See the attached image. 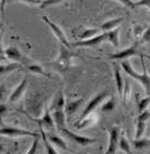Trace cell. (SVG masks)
Wrapping results in <instances>:
<instances>
[{
	"label": "cell",
	"mask_w": 150,
	"mask_h": 154,
	"mask_svg": "<svg viewBox=\"0 0 150 154\" xmlns=\"http://www.w3.org/2000/svg\"><path fill=\"white\" fill-rule=\"evenodd\" d=\"M97 122H98V116L95 115V113H91V115H88L87 117L80 119L76 124V127L79 128V130H82V128H85V127H88V126L93 125Z\"/></svg>",
	"instance_id": "obj_18"
},
{
	"label": "cell",
	"mask_w": 150,
	"mask_h": 154,
	"mask_svg": "<svg viewBox=\"0 0 150 154\" xmlns=\"http://www.w3.org/2000/svg\"><path fill=\"white\" fill-rule=\"evenodd\" d=\"M59 48H61V53H59V56H58V60H57V64H59L62 67H68L72 54L69 51V48H66L65 46H63V45H61Z\"/></svg>",
	"instance_id": "obj_16"
},
{
	"label": "cell",
	"mask_w": 150,
	"mask_h": 154,
	"mask_svg": "<svg viewBox=\"0 0 150 154\" xmlns=\"http://www.w3.org/2000/svg\"><path fill=\"white\" fill-rule=\"evenodd\" d=\"M43 19V21L47 23L48 26L50 27V29L52 30V33L55 34V36H56L57 38H58V41L61 42V45H63V46H65L66 48L71 49V45L69 43V41H68V38H66L65 34H64V32L62 30V29L59 28L58 26H57L56 23H54V22H51V20L49 19L48 17H43L42 18Z\"/></svg>",
	"instance_id": "obj_8"
},
{
	"label": "cell",
	"mask_w": 150,
	"mask_h": 154,
	"mask_svg": "<svg viewBox=\"0 0 150 154\" xmlns=\"http://www.w3.org/2000/svg\"><path fill=\"white\" fill-rule=\"evenodd\" d=\"M131 143H133V145H134V147H135V148H137V149H139V148L141 149V148L149 147L150 146V140L149 139L143 138V137L140 138V139H134Z\"/></svg>",
	"instance_id": "obj_27"
},
{
	"label": "cell",
	"mask_w": 150,
	"mask_h": 154,
	"mask_svg": "<svg viewBox=\"0 0 150 154\" xmlns=\"http://www.w3.org/2000/svg\"><path fill=\"white\" fill-rule=\"evenodd\" d=\"M119 35H120V28H119V27H116V28L107 32V41H108L110 43H112L115 48H118V47H119V43H120V41H119Z\"/></svg>",
	"instance_id": "obj_20"
},
{
	"label": "cell",
	"mask_w": 150,
	"mask_h": 154,
	"mask_svg": "<svg viewBox=\"0 0 150 154\" xmlns=\"http://www.w3.org/2000/svg\"><path fill=\"white\" fill-rule=\"evenodd\" d=\"M48 140H49L52 145H55V146H57V147H59V148L64 149V151H68V149H69V147H68L66 143L62 139V138H61V137H58V135L49 134L48 135Z\"/></svg>",
	"instance_id": "obj_22"
},
{
	"label": "cell",
	"mask_w": 150,
	"mask_h": 154,
	"mask_svg": "<svg viewBox=\"0 0 150 154\" xmlns=\"http://www.w3.org/2000/svg\"><path fill=\"white\" fill-rule=\"evenodd\" d=\"M33 120L36 122L38 124V127H42V128L44 127V128H47V130H51V128H54V126H55L52 116H51V112L49 111V109H47V110L44 111V113H43V116H42L41 118H38V119L33 118Z\"/></svg>",
	"instance_id": "obj_11"
},
{
	"label": "cell",
	"mask_w": 150,
	"mask_h": 154,
	"mask_svg": "<svg viewBox=\"0 0 150 154\" xmlns=\"http://www.w3.org/2000/svg\"><path fill=\"white\" fill-rule=\"evenodd\" d=\"M61 132L63 133V135H65L69 140H71L72 143H75L77 145H80V146H88V145H92L94 143H97V140L93 139V138H88V137H84V135L76 134L74 132H71L70 130H68L66 127L62 128Z\"/></svg>",
	"instance_id": "obj_4"
},
{
	"label": "cell",
	"mask_w": 150,
	"mask_h": 154,
	"mask_svg": "<svg viewBox=\"0 0 150 154\" xmlns=\"http://www.w3.org/2000/svg\"><path fill=\"white\" fill-rule=\"evenodd\" d=\"M2 27H4V25H2V22H0V30L2 29Z\"/></svg>",
	"instance_id": "obj_42"
},
{
	"label": "cell",
	"mask_w": 150,
	"mask_h": 154,
	"mask_svg": "<svg viewBox=\"0 0 150 154\" xmlns=\"http://www.w3.org/2000/svg\"><path fill=\"white\" fill-rule=\"evenodd\" d=\"M64 107H65V96H64L63 90L61 89L52 98L50 106H49V111L52 112L56 110H64Z\"/></svg>",
	"instance_id": "obj_10"
},
{
	"label": "cell",
	"mask_w": 150,
	"mask_h": 154,
	"mask_svg": "<svg viewBox=\"0 0 150 154\" xmlns=\"http://www.w3.org/2000/svg\"><path fill=\"white\" fill-rule=\"evenodd\" d=\"M141 62H142V68H143V72L142 74H139V72H136L134 70V68L131 67L129 61H122L120 66H121L122 69L124 70V72L128 76H130L131 78H134L137 82H140L141 84H142V87L144 88V90H146L147 96H150V75L147 71V68H146V64H144L143 57H141Z\"/></svg>",
	"instance_id": "obj_1"
},
{
	"label": "cell",
	"mask_w": 150,
	"mask_h": 154,
	"mask_svg": "<svg viewBox=\"0 0 150 154\" xmlns=\"http://www.w3.org/2000/svg\"><path fill=\"white\" fill-rule=\"evenodd\" d=\"M139 47V43L136 42L135 45H133L130 47L126 49H122L118 53H114V54H110L108 57L111 60H116V61H127L128 58L134 57V56H140V57H144V55L141 53L140 50L137 49Z\"/></svg>",
	"instance_id": "obj_2"
},
{
	"label": "cell",
	"mask_w": 150,
	"mask_h": 154,
	"mask_svg": "<svg viewBox=\"0 0 150 154\" xmlns=\"http://www.w3.org/2000/svg\"><path fill=\"white\" fill-rule=\"evenodd\" d=\"M4 152V145L2 144H0V154Z\"/></svg>",
	"instance_id": "obj_41"
},
{
	"label": "cell",
	"mask_w": 150,
	"mask_h": 154,
	"mask_svg": "<svg viewBox=\"0 0 150 154\" xmlns=\"http://www.w3.org/2000/svg\"><path fill=\"white\" fill-rule=\"evenodd\" d=\"M29 71L34 72V74H38V75H43V76H49L47 72L43 70V68L41 67L40 64H29L28 66Z\"/></svg>",
	"instance_id": "obj_28"
},
{
	"label": "cell",
	"mask_w": 150,
	"mask_h": 154,
	"mask_svg": "<svg viewBox=\"0 0 150 154\" xmlns=\"http://www.w3.org/2000/svg\"><path fill=\"white\" fill-rule=\"evenodd\" d=\"M119 148L122 152H124L126 154H131L130 149V143L127 139L126 133L124 132H120V138H119Z\"/></svg>",
	"instance_id": "obj_19"
},
{
	"label": "cell",
	"mask_w": 150,
	"mask_h": 154,
	"mask_svg": "<svg viewBox=\"0 0 150 154\" xmlns=\"http://www.w3.org/2000/svg\"><path fill=\"white\" fill-rule=\"evenodd\" d=\"M1 42H2V33H0V54H1V55H4V53H5V49L2 48V45H1Z\"/></svg>",
	"instance_id": "obj_39"
},
{
	"label": "cell",
	"mask_w": 150,
	"mask_h": 154,
	"mask_svg": "<svg viewBox=\"0 0 150 154\" xmlns=\"http://www.w3.org/2000/svg\"><path fill=\"white\" fill-rule=\"evenodd\" d=\"M63 0H44V1H42V4H41V8H47V7H50V6H54V5H58V4H61Z\"/></svg>",
	"instance_id": "obj_32"
},
{
	"label": "cell",
	"mask_w": 150,
	"mask_h": 154,
	"mask_svg": "<svg viewBox=\"0 0 150 154\" xmlns=\"http://www.w3.org/2000/svg\"><path fill=\"white\" fill-rule=\"evenodd\" d=\"M4 54L6 55V57L12 60V61H14L15 63H20L21 64V63H23L26 61V57L22 55V53L16 47H8V48H6Z\"/></svg>",
	"instance_id": "obj_12"
},
{
	"label": "cell",
	"mask_w": 150,
	"mask_h": 154,
	"mask_svg": "<svg viewBox=\"0 0 150 154\" xmlns=\"http://www.w3.org/2000/svg\"><path fill=\"white\" fill-rule=\"evenodd\" d=\"M141 6H146L150 8V0H139L135 2V7H141Z\"/></svg>",
	"instance_id": "obj_37"
},
{
	"label": "cell",
	"mask_w": 150,
	"mask_h": 154,
	"mask_svg": "<svg viewBox=\"0 0 150 154\" xmlns=\"http://www.w3.org/2000/svg\"><path fill=\"white\" fill-rule=\"evenodd\" d=\"M113 67H114V77H115L116 89H118L119 95L122 96L124 85H123V79H122V76H121V66H120L118 62H115V63L113 64Z\"/></svg>",
	"instance_id": "obj_14"
},
{
	"label": "cell",
	"mask_w": 150,
	"mask_h": 154,
	"mask_svg": "<svg viewBox=\"0 0 150 154\" xmlns=\"http://www.w3.org/2000/svg\"><path fill=\"white\" fill-rule=\"evenodd\" d=\"M5 4H6V0H0V12L4 17V11H5Z\"/></svg>",
	"instance_id": "obj_38"
},
{
	"label": "cell",
	"mask_w": 150,
	"mask_h": 154,
	"mask_svg": "<svg viewBox=\"0 0 150 154\" xmlns=\"http://www.w3.org/2000/svg\"><path fill=\"white\" fill-rule=\"evenodd\" d=\"M38 144H40V134L36 135V137H34V141H33L32 147L29 148V151L27 152V154H38Z\"/></svg>",
	"instance_id": "obj_30"
},
{
	"label": "cell",
	"mask_w": 150,
	"mask_h": 154,
	"mask_svg": "<svg viewBox=\"0 0 150 154\" xmlns=\"http://www.w3.org/2000/svg\"><path fill=\"white\" fill-rule=\"evenodd\" d=\"M150 104V96H147L144 98H142L140 102H139V112H143L147 110V107L149 106Z\"/></svg>",
	"instance_id": "obj_29"
},
{
	"label": "cell",
	"mask_w": 150,
	"mask_h": 154,
	"mask_svg": "<svg viewBox=\"0 0 150 154\" xmlns=\"http://www.w3.org/2000/svg\"><path fill=\"white\" fill-rule=\"evenodd\" d=\"M4 94H5V88H4V85H0V103L4 98Z\"/></svg>",
	"instance_id": "obj_40"
},
{
	"label": "cell",
	"mask_w": 150,
	"mask_h": 154,
	"mask_svg": "<svg viewBox=\"0 0 150 154\" xmlns=\"http://www.w3.org/2000/svg\"><path fill=\"white\" fill-rule=\"evenodd\" d=\"M106 98H107V91L99 92L98 95H95V96H94L93 98L86 104L84 111H83V115H82V117H80V119H83V118L87 117L88 115L93 113V111L98 107V105H100Z\"/></svg>",
	"instance_id": "obj_7"
},
{
	"label": "cell",
	"mask_w": 150,
	"mask_h": 154,
	"mask_svg": "<svg viewBox=\"0 0 150 154\" xmlns=\"http://www.w3.org/2000/svg\"><path fill=\"white\" fill-rule=\"evenodd\" d=\"M0 135L10 137V138H18V137H36L38 133H33L30 131L19 128V127H12V126H5L0 128Z\"/></svg>",
	"instance_id": "obj_5"
},
{
	"label": "cell",
	"mask_w": 150,
	"mask_h": 154,
	"mask_svg": "<svg viewBox=\"0 0 150 154\" xmlns=\"http://www.w3.org/2000/svg\"><path fill=\"white\" fill-rule=\"evenodd\" d=\"M114 107H115V99H114V97L108 98L103 104V106H101V112H105V113L112 112L113 110H114Z\"/></svg>",
	"instance_id": "obj_26"
},
{
	"label": "cell",
	"mask_w": 150,
	"mask_h": 154,
	"mask_svg": "<svg viewBox=\"0 0 150 154\" xmlns=\"http://www.w3.org/2000/svg\"><path fill=\"white\" fill-rule=\"evenodd\" d=\"M26 87H27V78H23L21 81V83L15 88V90L12 92V95L10 96V103H14V102L19 100L21 96L23 95V92L26 90Z\"/></svg>",
	"instance_id": "obj_17"
},
{
	"label": "cell",
	"mask_w": 150,
	"mask_h": 154,
	"mask_svg": "<svg viewBox=\"0 0 150 154\" xmlns=\"http://www.w3.org/2000/svg\"><path fill=\"white\" fill-rule=\"evenodd\" d=\"M108 147L105 154H115L119 148V138H120V128L118 126H113L108 128Z\"/></svg>",
	"instance_id": "obj_6"
},
{
	"label": "cell",
	"mask_w": 150,
	"mask_h": 154,
	"mask_svg": "<svg viewBox=\"0 0 150 154\" xmlns=\"http://www.w3.org/2000/svg\"><path fill=\"white\" fill-rule=\"evenodd\" d=\"M133 32H134V36H135V38H141L142 34H143V32H144V29H143L142 26L136 25V26L134 27V29H133Z\"/></svg>",
	"instance_id": "obj_33"
},
{
	"label": "cell",
	"mask_w": 150,
	"mask_h": 154,
	"mask_svg": "<svg viewBox=\"0 0 150 154\" xmlns=\"http://www.w3.org/2000/svg\"><path fill=\"white\" fill-rule=\"evenodd\" d=\"M105 41H107V32H103L101 34H98V35L87 38V40H77L71 46L76 47V48H78V47H91V48H93V47H98L100 43H103Z\"/></svg>",
	"instance_id": "obj_3"
},
{
	"label": "cell",
	"mask_w": 150,
	"mask_h": 154,
	"mask_svg": "<svg viewBox=\"0 0 150 154\" xmlns=\"http://www.w3.org/2000/svg\"><path fill=\"white\" fill-rule=\"evenodd\" d=\"M119 2H121L122 5H124L126 7H128V8H135V1H133V0H118Z\"/></svg>",
	"instance_id": "obj_35"
},
{
	"label": "cell",
	"mask_w": 150,
	"mask_h": 154,
	"mask_svg": "<svg viewBox=\"0 0 150 154\" xmlns=\"http://www.w3.org/2000/svg\"><path fill=\"white\" fill-rule=\"evenodd\" d=\"M10 1H20L27 5H38V6H41L42 4V0H10Z\"/></svg>",
	"instance_id": "obj_34"
},
{
	"label": "cell",
	"mask_w": 150,
	"mask_h": 154,
	"mask_svg": "<svg viewBox=\"0 0 150 154\" xmlns=\"http://www.w3.org/2000/svg\"><path fill=\"white\" fill-rule=\"evenodd\" d=\"M51 116H52L55 126H56L59 131L65 127V111H64V110H56V111H52V112H51Z\"/></svg>",
	"instance_id": "obj_15"
},
{
	"label": "cell",
	"mask_w": 150,
	"mask_h": 154,
	"mask_svg": "<svg viewBox=\"0 0 150 154\" xmlns=\"http://www.w3.org/2000/svg\"><path fill=\"white\" fill-rule=\"evenodd\" d=\"M76 154H82V153H76Z\"/></svg>",
	"instance_id": "obj_43"
},
{
	"label": "cell",
	"mask_w": 150,
	"mask_h": 154,
	"mask_svg": "<svg viewBox=\"0 0 150 154\" xmlns=\"http://www.w3.org/2000/svg\"><path fill=\"white\" fill-rule=\"evenodd\" d=\"M18 68H20V63H15V62L10 64H0V77L16 70Z\"/></svg>",
	"instance_id": "obj_25"
},
{
	"label": "cell",
	"mask_w": 150,
	"mask_h": 154,
	"mask_svg": "<svg viewBox=\"0 0 150 154\" xmlns=\"http://www.w3.org/2000/svg\"><path fill=\"white\" fill-rule=\"evenodd\" d=\"M124 20V18H116V19H111L108 20V21H106L105 23L101 25V27L100 29L104 30V32H110V30H112V29L116 28L120 23H121L122 21Z\"/></svg>",
	"instance_id": "obj_21"
},
{
	"label": "cell",
	"mask_w": 150,
	"mask_h": 154,
	"mask_svg": "<svg viewBox=\"0 0 150 154\" xmlns=\"http://www.w3.org/2000/svg\"><path fill=\"white\" fill-rule=\"evenodd\" d=\"M40 128V133H41V137L43 139V143H44V146H46V151H47V154H58V152L56 151V148L52 146V144L47 139V134L46 132L43 131L42 127H38Z\"/></svg>",
	"instance_id": "obj_23"
},
{
	"label": "cell",
	"mask_w": 150,
	"mask_h": 154,
	"mask_svg": "<svg viewBox=\"0 0 150 154\" xmlns=\"http://www.w3.org/2000/svg\"><path fill=\"white\" fill-rule=\"evenodd\" d=\"M150 118V112L148 110L141 112L137 117V124H136V132H135V139H140L144 134L146 126H147V120Z\"/></svg>",
	"instance_id": "obj_9"
},
{
	"label": "cell",
	"mask_w": 150,
	"mask_h": 154,
	"mask_svg": "<svg viewBox=\"0 0 150 154\" xmlns=\"http://www.w3.org/2000/svg\"><path fill=\"white\" fill-rule=\"evenodd\" d=\"M150 41V26L148 28L144 29V32H143V34H142V36H141L140 41L137 42L139 45H142V43H146V42H149Z\"/></svg>",
	"instance_id": "obj_31"
},
{
	"label": "cell",
	"mask_w": 150,
	"mask_h": 154,
	"mask_svg": "<svg viewBox=\"0 0 150 154\" xmlns=\"http://www.w3.org/2000/svg\"><path fill=\"white\" fill-rule=\"evenodd\" d=\"M83 104H84V98H78L76 100H70V102L65 103V107H64L65 115H68L69 117L75 115L76 112H77V110Z\"/></svg>",
	"instance_id": "obj_13"
},
{
	"label": "cell",
	"mask_w": 150,
	"mask_h": 154,
	"mask_svg": "<svg viewBox=\"0 0 150 154\" xmlns=\"http://www.w3.org/2000/svg\"><path fill=\"white\" fill-rule=\"evenodd\" d=\"M100 28H85L79 35H78V40H87L90 38H93L95 35H98Z\"/></svg>",
	"instance_id": "obj_24"
},
{
	"label": "cell",
	"mask_w": 150,
	"mask_h": 154,
	"mask_svg": "<svg viewBox=\"0 0 150 154\" xmlns=\"http://www.w3.org/2000/svg\"><path fill=\"white\" fill-rule=\"evenodd\" d=\"M7 112V105H5L4 103H0V124H2V118Z\"/></svg>",
	"instance_id": "obj_36"
}]
</instances>
